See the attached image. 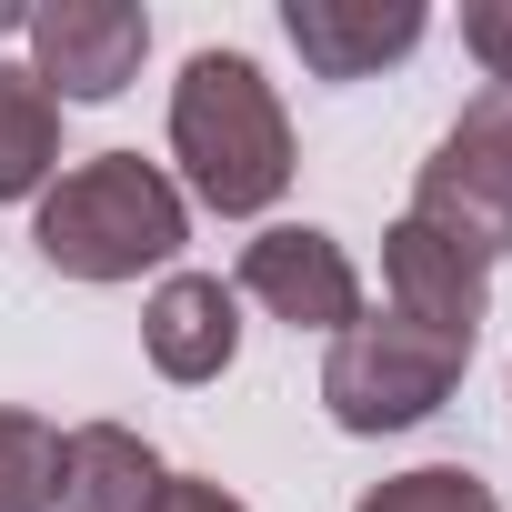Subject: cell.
<instances>
[{
  "label": "cell",
  "instance_id": "6da1fadb",
  "mask_svg": "<svg viewBox=\"0 0 512 512\" xmlns=\"http://www.w3.org/2000/svg\"><path fill=\"white\" fill-rule=\"evenodd\" d=\"M171 161L201 211L251 221L292 191V111L241 51H191L171 81Z\"/></svg>",
  "mask_w": 512,
  "mask_h": 512
},
{
  "label": "cell",
  "instance_id": "7a4b0ae2",
  "mask_svg": "<svg viewBox=\"0 0 512 512\" xmlns=\"http://www.w3.org/2000/svg\"><path fill=\"white\" fill-rule=\"evenodd\" d=\"M31 241H41V262L61 282H141V272H161L191 241V201H181V181L161 161L101 151V161H71L41 191Z\"/></svg>",
  "mask_w": 512,
  "mask_h": 512
},
{
  "label": "cell",
  "instance_id": "3957f363",
  "mask_svg": "<svg viewBox=\"0 0 512 512\" xmlns=\"http://www.w3.org/2000/svg\"><path fill=\"white\" fill-rule=\"evenodd\" d=\"M472 362V332H442V322H412V312H362L352 332H332V362H322V402L342 432H412L452 402Z\"/></svg>",
  "mask_w": 512,
  "mask_h": 512
},
{
  "label": "cell",
  "instance_id": "277c9868",
  "mask_svg": "<svg viewBox=\"0 0 512 512\" xmlns=\"http://www.w3.org/2000/svg\"><path fill=\"white\" fill-rule=\"evenodd\" d=\"M412 221L462 241L472 262L512 251V81H482L462 101V121L432 141V161L412 181Z\"/></svg>",
  "mask_w": 512,
  "mask_h": 512
},
{
  "label": "cell",
  "instance_id": "5b68a950",
  "mask_svg": "<svg viewBox=\"0 0 512 512\" xmlns=\"http://www.w3.org/2000/svg\"><path fill=\"white\" fill-rule=\"evenodd\" d=\"M31 81L51 101H121L141 81V51H151V11L131 0H51L31 11Z\"/></svg>",
  "mask_w": 512,
  "mask_h": 512
},
{
  "label": "cell",
  "instance_id": "8992f818",
  "mask_svg": "<svg viewBox=\"0 0 512 512\" xmlns=\"http://www.w3.org/2000/svg\"><path fill=\"white\" fill-rule=\"evenodd\" d=\"M231 292H251V302H262L272 322H292V332H352L362 322L352 251L332 231H312V221H272L262 241H241V282Z\"/></svg>",
  "mask_w": 512,
  "mask_h": 512
},
{
  "label": "cell",
  "instance_id": "52a82bcc",
  "mask_svg": "<svg viewBox=\"0 0 512 512\" xmlns=\"http://www.w3.org/2000/svg\"><path fill=\"white\" fill-rule=\"evenodd\" d=\"M282 31L312 81H372L432 31V11L422 0H282Z\"/></svg>",
  "mask_w": 512,
  "mask_h": 512
},
{
  "label": "cell",
  "instance_id": "ba28073f",
  "mask_svg": "<svg viewBox=\"0 0 512 512\" xmlns=\"http://www.w3.org/2000/svg\"><path fill=\"white\" fill-rule=\"evenodd\" d=\"M141 352H151V372L161 382H221L231 372V352H241V292L221 282V272H171L161 292H151V312H141Z\"/></svg>",
  "mask_w": 512,
  "mask_h": 512
},
{
  "label": "cell",
  "instance_id": "9c48e42d",
  "mask_svg": "<svg viewBox=\"0 0 512 512\" xmlns=\"http://www.w3.org/2000/svg\"><path fill=\"white\" fill-rule=\"evenodd\" d=\"M382 292H392V312H412V322H442V332H472L482 342V302H492V262H472L462 241H442V231H422L412 211L382 231Z\"/></svg>",
  "mask_w": 512,
  "mask_h": 512
},
{
  "label": "cell",
  "instance_id": "30bf717a",
  "mask_svg": "<svg viewBox=\"0 0 512 512\" xmlns=\"http://www.w3.org/2000/svg\"><path fill=\"white\" fill-rule=\"evenodd\" d=\"M161 452L131 422H81L61 432V512H151L161 502Z\"/></svg>",
  "mask_w": 512,
  "mask_h": 512
},
{
  "label": "cell",
  "instance_id": "8fae6325",
  "mask_svg": "<svg viewBox=\"0 0 512 512\" xmlns=\"http://www.w3.org/2000/svg\"><path fill=\"white\" fill-rule=\"evenodd\" d=\"M51 171H61V101L21 61H0V201L51 191Z\"/></svg>",
  "mask_w": 512,
  "mask_h": 512
},
{
  "label": "cell",
  "instance_id": "7c38bea8",
  "mask_svg": "<svg viewBox=\"0 0 512 512\" xmlns=\"http://www.w3.org/2000/svg\"><path fill=\"white\" fill-rule=\"evenodd\" d=\"M61 502V432L41 412H0V512H51Z\"/></svg>",
  "mask_w": 512,
  "mask_h": 512
},
{
  "label": "cell",
  "instance_id": "4fadbf2b",
  "mask_svg": "<svg viewBox=\"0 0 512 512\" xmlns=\"http://www.w3.org/2000/svg\"><path fill=\"white\" fill-rule=\"evenodd\" d=\"M352 512H502V492H492L482 472H462V462H422V472L372 482Z\"/></svg>",
  "mask_w": 512,
  "mask_h": 512
},
{
  "label": "cell",
  "instance_id": "5bb4252c",
  "mask_svg": "<svg viewBox=\"0 0 512 512\" xmlns=\"http://www.w3.org/2000/svg\"><path fill=\"white\" fill-rule=\"evenodd\" d=\"M462 41H472V61H482L492 81H512V0H472V11H462Z\"/></svg>",
  "mask_w": 512,
  "mask_h": 512
},
{
  "label": "cell",
  "instance_id": "9a60e30c",
  "mask_svg": "<svg viewBox=\"0 0 512 512\" xmlns=\"http://www.w3.org/2000/svg\"><path fill=\"white\" fill-rule=\"evenodd\" d=\"M151 512H241V492H221V482H201V472H171Z\"/></svg>",
  "mask_w": 512,
  "mask_h": 512
},
{
  "label": "cell",
  "instance_id": "2e32d148",
  "mask_svg": "<svg viewBox=\"0 0 512 512\" xmlns=\"http://www.w3.org/2000/svg\"><path fill=\"white\" fill-rule=\"evenodd\" d=\"M11 31H31V11H11V0H0V41H11Z\"/></svg>",
  "mask_w": 512,
  "mask_h": 512
}]
</instances>
